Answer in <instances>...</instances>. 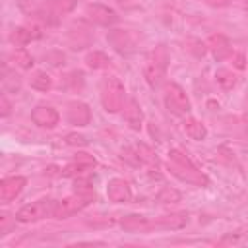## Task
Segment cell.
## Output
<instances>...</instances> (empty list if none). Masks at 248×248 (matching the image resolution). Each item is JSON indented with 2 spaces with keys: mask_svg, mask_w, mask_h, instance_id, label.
I'll list each match as a JSON object with an SVG mask.
<instances>
[{
  "mask_svg": "<svg viewBox=\"0 0 248 248\" xmlns=\"http://www.w3.org/2000/svg\"><path fill=\"white\" fill-rule=\"evenodd\" d=\"M41 29L39 27H31V25H21V27H16L12 33H10V41L17 46H23L31 41H37L41 39Z\"/></svg>",
  "mask_w": 248,
  "mask_h": 248,
  "instance_id": "15",
  "label": "cell"
},
{
  "mask_svg": "<svg viewBox=\"0 0 248 248\" xmlns=\"http://www.w3.org/2000/svg\"><path fill=\"white\" fill-rule=\"evenodd\" d=\"M0 114L6 118V116H10V112H12V105H10V101H8V97L6 95H2L0 97Z\"/></svg>",
  "mask_w": 248,
  "mask_h": 248,
  "instance_id": "31",
  "label": "cell"
},
{
  "mask_svg": "<svg viewBox=\"0 0 248 248\" xmlns=\"http://www.w3.org/2000/svg\"><path fill=\"white\" fill-rule=\"evenodd\" d=\"M169 170L180 178L182 182L188 184H196V186H207V176L190 161L188 155H184L180 149H170L169 151Z\"/></svg>",
  "mask_w": 248,
  "mask_h": 248,
  "instance_id": "1",
  "label": "cell"
},
{
  "mask_svg": "<svg viewBox=\"0 0 248 248\" xmlns=\"http://www.w3.org/2000/svg\"><path fill=\"white\" fill-rule=\"evenodd\" d=\"M126 101V87L116 76H107L101 81V103L103 108L110 114L124 108Z\"/></svg>",
  "mask_w": 248,
  "mask_h": 248,
  "instance_id": "2",
  "label": "cell"
},
{
  "mask_svg": "<svg viewBox=\"0 0 248 248\" xmlns=\"http://www.w3.org/2000/svg\"><path fill=\"white\" fill-rule=\"evenodd\" d=\"M207 48L211 50L215 60H225V58H229L232 54V46H231L229 39L225 35H221V33H215V35H211L207 39Z\"/></svg>",
  "mask_w": 248,
  "mask_h": 248,
  "instance_id": "14",
  "label": "cell"
},
{
  "mask_svg": "<svg viewBox=\"0 0 248 248\" xmlns=\"http://www.w3.org/2000/svg\"><path fill=\"white\" fill-rule=\"evenodd\" d=\"M85 14L93 23L103 25V27H110L118 21V14L105 4H89L85 8Z\"/></svg>",
  "mask_w": 248,
  "mask_h": 248,
  "instance_id": "6",
  "label": "cell"
},
{
  "mask_svg": "<svg viewBox=\"0 0 248 248\" xmlns=\"http://www.w3.org/2000/svg\"><path fill=\"white\" fill-rule=\"evenodd\" d=\"M31 87L37 91H48L52 87V78L46 72H35L31 78Z\"/></svg>",
  "mask_w": 248,
  "mask_h": 248,
  "instance_id": "25",
  "label": "cell"
},
{
  "mask_svg": "<svg viewBox=\"0 0 248 248\" xmlns=\"http://www.w3.org/2000/svg\"><path fill=\"white\" fill-rule=\"evenodd\" d=\"M68 41H70L74 50H79V48H85L91 43V33L83 27H72L70 35H68Z\"/></svg>",
  "mask_w": 248,
  "mask_h": 248,
  "instance_id": "18",
  "label": "cell"
},
{
  "mask_svg": "<svg viewBox=\"0 0 248 248\" xmlns=\"http://www.w3.org/2000/svg\"><path fill=\"white\" fill-rule=\"evenodd\" d=\"M120 227L128 232L149 231V229H155V219H149V217L140 215V213H130V215H124L120 219Z\"/></svg>",
  "mask_w": 248,
  "mask_h": 248,
  "instance_id": "13",
  "label": "cell"
},
{
  "mask_svg": "<svg viewBox=\"0 0 248 248\" xmlns=\"http://www.w3.org/2000/svg\"><path fill=\"white\" fill-rule=\"evenodd\" d=\"M232 62H234V68H238V70H244L246 68V58H244V54H234V58H232Z\"/></svg>",
  "mask_w": 248,
  "mask_h": 248,
  "instance_id": "32",
  "label": "cell"
},
{
  "mask_svg": "<svg viewBox=\"0 0 248 248\" xmlns=\"http://www.w3.org/2000/svg\"><path fill=\"white\" fill-rule=\"evenodd\" d=\"M56 205H58V202H54V200H50V198H43V200H37V202H31V203L23 205V207L16 213V219H17L19 223H37V221H41V219L54 217Z\"/></svg>",
  "mask_w": 248,
  "mask_h": 248,
  "instance_id": "3",
  "label": "cell"
},
{
  "mask_svg": "<svg viewBox=\"0 0 248 248\" xmlns=\"http://www.w3.org/2000/svg\"><path fill=\"white\" fill-rule=\"evenodd\" d=\"M163 101L169 112L176 114V116H184L190 112V101L186 91L178 85V83H167L165 85V93H163Z\"/></svg>",
  "mask_w": 248,
  "mask_h": 248,
  "instance_id": "4",
  "label": "cell"
},
{
  "mask_svg": "<svg viewBox=\"0 0 248 248\" xmlns=\"http://www.w3.org/2000/svg\"><path fill=\"white\" fill-rule=\"evenodd\" d=\"M66 143L72 145V147H85L89 141H87V138L81 136V134H68V136H66Z\"/></svg>",
  "mask_w": 248,
  "mask_h": 248,
  "instance_id": "30",
  "label": "cell"
},
{
  "mask_svg": "<svg viewBox=\"0 0 248 248\" xmlns=\"http://www.w3.org/2000/svg\"><path fill=\"white\" fill-rule=\"evenodd\" d=\"M4 87H6L8 91L17 93V91H19V87H21V79H19V76L10 74L8 70H4Z\"/></svg>",
  "mask_w": 248,
  "mask_h": 248,
  "instance_id": "29",
  "label": "cell"
},
{
  "mask_svg": "<svg viewBox=\"0 0 248 248\" xmlns=\"http://www.w3.org/2000/svg\"><path fill=\"white\" fill-rule=\"evenodd\" d=\"M136 157H138L140 163H145V165H157L159 163L155 153H153V149L149 145H145V143H138L136 145Z\"/></svg>",
  "mask_w": 248,
  "mask_h": 248,
  "instance_id": "26",
  "label": "cell"
},
{
  "mask_svg": "<svg viewBox=\"0 0 248 248\" xmlns=\"http://www.w3.org/2000/svg\"><path fill=\"white\" fill-rule=\"evenodd\" d=\"M143 76H145V81L151 85V87H159L163 83V78H165V72L149 62H145L143 66Z\"/></svg>",
  "mask_w": 248,
  "mask_h": 248,
  "instance_id": "23",
  "label": "cell"
},
{
  "mask_svg": "<svg viewBox=\"0 0 248 248\" xmlns=\"http://www.w3.org/2000/svg\"><path fill=\"white\" fill-rule=\"evenodd\" d=\"M180 200V194H178V190H174V188H163L159 194H157V202H161V203H176Z\"/></svg>",
  "mask_w": 248,
  "mask_h": 248,
  "instance_id": "28",
  "label": "cell"
},
{
  "mask_svg": "<svg viewBox=\"0 0 248 248\" xmlns=\"http://www.w3.org/2000/svg\"><path fill=\"white\" fill-rule=\"evenodd\" d=\"M93 196H95L93 192H76L74 196L64 198V200L58 202V205H56L54 219H68V217H72L74 213H78V211H81L85 205H89L91 200H93Z\"/></svg>",
  "mask_w": 248,
  "mask_h": 248,
  "instance_id": "5",
  "label": "cell"
},
{
  "mask_svg": "<svg viewBox=\"0 0 248 248\" xmlns=\"http://www.w3.org/2000/svg\"><path fill=\"white\" fill-rule=\"evenodd\" d=\"M107 196L114 203H128L132 200L130 184L124 178H110L107 184Z\"/></svg>",
  "mask_w": 248,
  "mask_h": 248,
  "instance_id": "9",
  "label": "cell"
},
{
  "mask_svg": "<svg viewBox=\"0 0 248 248\" xmlns=\"http://www.w3.org/2000/svg\"><path fill=\"white\" fill-rule=\"evenodd\" d=\"M215 79H217V83L223 87V89H232L234 87V83H236V76L232 74V70H229V68H219L217 72H215Z\"/></svg>",
  "mask_w": 248,
  "mask_h": 248,
  "instance_id": "24",
  "label": "cell"
},
{
  "mask_svg": "<svg viewBox=\"0 0 248 248\" xmlns=\"http://www.w3.org/2000/svg\"><path fill=\"white\" fill-rule=\"evenodd\" d=\"M85 66L87 68H91V70H103V68H108V64H110V58L105 54V52H101V50H91V52H87L85 54Z\"/></svg>",
  "mask_w": 248,
  "mask_h": 248,
  "instance_id": "21",
  "label": "cell"
},
{
  "mask_svg": "<svg viewBox=\"0 0 248 248\" xmlns=\"http://www.w3.org/2000/svg\"><path fill=\"white\" fill-rule=\"evenodd\" d=\"M95 165H97V159L93 155H89V153H78L74 157V161L62 170V174L64 176H79V174L91 170Z\"/></svg>",
  "mask_w": 248,
  "mask_h": 248,
  "instance_id": "12",
  "label": "cell"
},
{
  "mask_svg": "<svg viewBox=\"0 0 248 248\" xmlns=\"http://www.w3.org/2000/svg\"><path fill=\"white\" fill-rule=\"evenodd\" d=\"M46 4H48V8H50L54 14L64 16V14H68V12H72V10H74L76 0H48Z\"/></svg>",
  "mask_w": 248,
  "mask_h": 248,
  "instance_id": "27",
  "label": "cell"
},
{
  "mask_svg": "<svg viewBox=\"0 0 248 248\" xmlns=\"http://www.w3.org/2000/svg\"><path fill=\"white\" fill-rule=\"evenodd\" d=\"M182 128H184L186 136H188L190 140H196V141H202V140H205V136H207V128H205L200 120H196V118H186L184 124H182Z\"/></svg>",
  "mask_w": 248,
  "mask_h": 248,
  "instance_id": "19",
  "label": "cell"
},
{
  "mask_svg": "<svg viewBox=\"0 0 248 248\" xmlns=\"http://www.w3.org/2000/svg\"><path fill=\"white\" fill-rule=\"evenodd\" d=\"M141 118H143V114H141V108H140L138 101L136 99H130L128 105L124 107V120H126V124L132 130L138 132L141 128Z\"/></svg>",
  "mask_w": 248,
  "mask_h": 248,
  "instance_id": "17",
  "label": "cell"
},
{
  "mask_svg": "<svg viewBox=\"0 0 248 248\" xmlns=\"http://www.w3.org/2000/svg\"><path fill=\"white\" fill-rule=\"evenodd\" d=\"M66 118L74 126H87L91 122V110L81 101H70L66 107Z\"/></svg>",
  "mask_w": 248,
  "mask_h": 248,
  "instance_id": "8",
  "label": "cell"
},
{
  "mask_svg": "<svg viewBox=\"0 0 248 248\" xmlns=\"http://www.w3.org/2000/svg\"><path fill=\"white\" fill-rule=\"evenodd\" d=\"M209 6H213V8H225V6H229V2L231 0H205Z\"/></svg>",
  "mask_w": 248,
  "mask_h": 248,
  "instance_id": "33",
  "label": "cell"
},
{
  "mask_svg": "<svg viewBox=\"0 0 248 248\" xmlns=\"http://www.w3.org/2000/svg\"><path fill=\"white\" fill-rule=\"evenodd\" d=\"M25 184H27L25 176H8V178H4L2 184H0V200L4 203L16 200L21 194V190L25 188Z\"/></svg>",
  "mask_w": 248,
  "mask_h": 248,
  "instance_id": "11",
  "label": "cell"
},
{
  "mask_svg": "<svg viewBox=\"0 0 248 248\" xmlns=\"http://www.w3.org/2000/svg\"><path fill=\"white\" fill-rule=\"evenodd\" d=\"M107 41L120 54H126V52H130L134 48V37L126 29H110L107 33Z\"/></svg>",
  "mask_w": 248,
  "mask_h": 248,
  "instance_id": "10",
  "label": "cell"
},
{
  "mask_svg": "<svg viewBox=\"0 0 248 248\" xmlns=\"http://www.w3.org/2000/svg\"><path fill=\"white\" fill-rule=\"evenodd\" d=\"M31 120L33 124H37L39 128H46V130H52L58 120H60V114L54 107L50 105H37L33 110H31Z\"/></svg>",
  "mask_w": 248,
  "mask_h": 248,
  "instance_id": "7",
  "label": "cell"
},
{
  "mask_svg": "<svg viewBox=\"0 0 248 248\" xmlns=\"http://www.w3.org/2000/svg\"><path fill=\"white\" fill-rule=\"evenodd\" d=\"M10 60H12V64H14V66L23 68V70H29V68L33 66V56H31L25 48H21V46L10 52Z\"/></svg>",
  "mask_w": 248,
  "mask_h": 248,
  "instance_id": "22",
  "label": "cell"
},
{
  "mask_svg": "<svg viewBox=\"0 0 248 248\" xmlns=\"http://www.w3.org/2000/svg\"><path fill=\"white\" fill-rule=\"evenodd\" d=\"M169 60H170V56H169L167 46H165V45H157V46L149 52V56H147V60H145V62H151L153 66H157V68H161L163 72H167Z\"/></svg>",
  "mask_w": 248,
  "mask_h": 248,
  "instance_id": "20",
  "label": "cell"
},
{
  "mask_svg": "<svg viewBox=\"0 0 248 248\" xmlns=\"http://www.w3.org/2000/svg\"><path fill=\"white\" fill-rule=\"evenodd\" d=\"M188 225V213L184 211H178V213H167V215H161L155 219V229H182Z\"/></svg>",
  "mask_w": 248,
  "mask_h": 248,
  "instance_id": "16",
  "label": "cell"
}]
</instances>
